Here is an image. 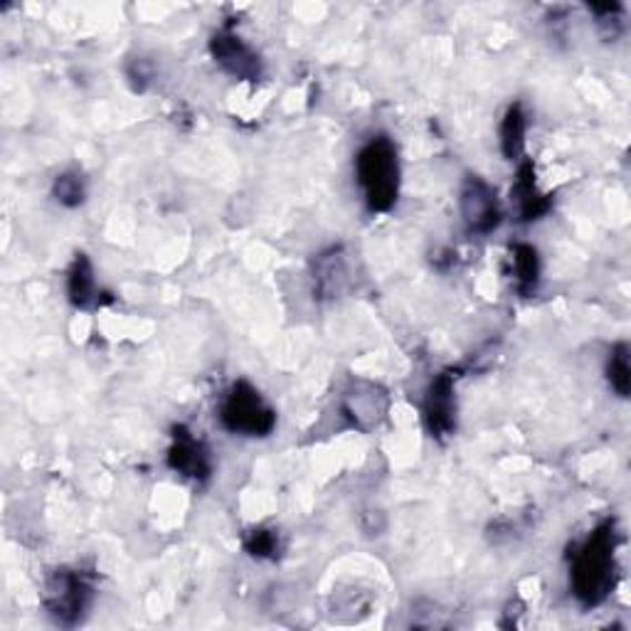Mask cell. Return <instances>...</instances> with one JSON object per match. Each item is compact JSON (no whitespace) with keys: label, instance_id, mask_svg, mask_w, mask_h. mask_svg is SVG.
Wrapping results in <instances>:
<instances>
[{"label":"cell","instance_id":"cell-5","mask_svg":"<svg viewBox=\"0 0 631 631\" xmlns=\"http://www.w3.org/2000/svg\"><path fill=\"white\" fill-rule=\"evenodd\" d=\"M461 218H464L469 232L489 234L501 224V202L495 190L479 176H469L461 186Z\"/></svg>","mask_w":631,"mask_h":631},{"label":"cell","instance_id":"cell-10","mask_svg":"<svg viewBox=\"0 0 631 631\" xmlns=\"http://www.w3.org/2000/svg\"><path fill=\"white\" fill-rule=\"evenodd\" d=\"M511 198L515 200V210L521 222H535L548 216L550 210V196L540 193L535 186V168L531 161H523L518 166L515 183L511 188Z\"/></svg>","mask_w":631,"mask_h":631},{"label":"cell","instance_id":"cell-6","mask_svg":"<svg viewBox=\"0 0 631 631\" xmlns=\"http://www.w3.org/2000/svg\"><path fill=\"white\" fill-rule=\"evenodd\" d=\"M210 52L224 72L242 82H257L262 77V60L240 36L230 28L216 32L210 40Z\"/></svg>","mask_w":631,"mask_h":631},{"label":"cell","instance_id":"cell-17","mask_svg":"<svg viewBox=\"0 0 631 631\" xmlns=\"http://www.w3.org/2000/svg\"><path fill=\"white\" fill-rule=\"evenodd\" d=\"M244 548L250 555L264 560V558H274L279 550V535L274 531H267V528H257L244 540Z\"/></svg>","mask_w":631,"mask_h":631},{"label":"cell","instance_id":"cell-11","mask_svg":"<svg viewBox=\"0 0 631 631\" xmlns=\"http://www.w3.org/2000/svg\"><path fill=\"white\" fill-rule=\"evenodd\" d=\"M348 281V269L341 252L321 254L313 264V289L319 291L321 299H335L343 294Z\"/></svg>","mask_w":631,"mask_h":631},{"label":"cell","instance_id":"cell-14","mask_svg":"<svg viewBox=\"0 0 631 631\" xmlns=\"http://www.w3.org/2000/svg\"><path fill=\"white\" fill-rule=\"evenodd\" d=\"M513 274L515 289L523 297L535 294L540 284V257L533 244H515L513 247Z\"/></svg>","mask_w":631,"mask_h":631},{"label":"cell","instance_id":"cell-13","mask_svg":"<svg viewBox=\"0 0 631 631\" xmlns=\"http://www.w3.org/2000/svg\"><path fill=\"white\" fill-rule=\"evenodd\" d=\"M525 133H528V117L523 111V104H511L505 117L501 121V151L509 161H518L525 151Z\"/></svg>","mask_w":631,"mask_h":631},{"label":"cell","instance_id":"cell-2","mask_svg":"<svg viewBox=\"0 0 631 631\" xmlns=\"http://www.w3.org/2000/svg\"><path fill=\"white\" fill-rule=\"evenodd\" d=\"M355 178L373 212L392 210L400 196L398 149L388 137L370 139L355 156Z\"/></svg>","mask_w":631,"mask_h":631},{"label":"cell","instance_id":"cell-15","mask_svg":"<svg viewBox=\"0 0 631 631\" xmlns=\"http://www.w3.org/2000/svg\"><path fill=\"white\" fill-rule=\"evenodd\" d=\"M607 380H610V388L619 394V398H629L631 390V368H629V345L617 343L607 360Z\"/></svg>","mask_w":631,"mask_h":631},{"label":"cell","instance_id":"cell-7","mask_svg":"<svg viewBox=\"0 0 631 631\" xmlns=\"http://www.w3.org/2000/svg\"><path fill=\"white\" fill-rule=\"evenodd\" d=\"M454 378L449 373L437 375L424 394V424L434 439H444L457 427V398H454Z\"/></svg>","mask_w":631,"mask_h":631},{"label":"cell","instance_id":"cell-9","mask_svg":"<svg viewBox=\"0 0 631 631\" xmlns=\"http://www.w3.org/2000/svg\"><path fill=\"white\" fill-rule=\"evenodd\" d=\"M345 417H351V422L358 430H370L375 427L388 412V394L382 392L373 382H358V385L345 394L343 402Z\"/></svg>","mask_w":631,"mask_h":631},{"label":"cell","instance_id":"cell-4","mask_svg":"<svg viewBox=\"0 0 631 631\" xmlns=\"http://www.w3.org/2000/svg\"><path fill=\"white\" fill-rule=\"evenodd\" d=\"M89 602H92V584L79 570H54L44 584V610L58 624L72 627L82 622Z\"/></svg>","mask_w":631,"mask_h":631},{"label":"cell","instance_id":"cell-3","mask_svg":"<svg viewBox=\"0 0 631 631\" xmlns=\"http://www.w3.org/2000/svg\"><path fill=\"white\" fill-rule=\"evenodd\" d=\"M220 422L228 432L242 437H269L277 427V412L250 382H234L220 404Z\"/></svg>","mask_w":631,"mask_h":631},{"label":"cell","instance_id":"cell-1","mask_svg":"<svg viewBox=\"0 0 631 631\" xmlns=\"http://www.w3.org/2000/svg\"><path fill=\"white\" fill-rule=\"evenodd\" d=\"M617 584V528L604 521L574 550L570 588L584 607L602 604Z\"/></svg>","mask_w":631,"mask_h":631},{"label":"cell","instance_id":"cell-8","mask_svg":"<svg viewBox=\"0 0 631 631\" xmlns=\"http://www.w3.org/2000/svg\"><path fill=\"white\" fill-rule=\"evenodd\" d=\"M168 467L193 481H206L212 471V461L206 444L190 434L186 427H176L173 444L168 449Z\"/></svg>","mask_w":631,"mask_h":631},{"label":"cell","instance_id":"cell-12","mask_svg":"<svg viewBox=\"0 0 631 631\" xmlns=\"http://www.w3.org/2000/svg\"><path fill=\"white\" fill-rule=\"evenodd\" d=\"M67 297L79 309L92 307L97 301V281H94V269L89 262L87 254H77L74 262L67 272Z\"/></svg>","mask_w":631,"mask_h":631},{"label":"cell","instance_id":"cell-16","mask_svg":"<svg viewBox=\"0 0 631 631\" xmlns=\"http://www.w3.org/2000/svg\"><path fill=\"white\" fill-rule=\"evenodd\" d=\"M52 196L64 208H79L87 198V183L77 171H64L52 183Z\"/></svg>","mask_w":631,"mask_h":631},{"label":"cell","instance_id":"cell-18","mask_svg":"<svg viewBox=\"0 0 631 631\" xmlns=\"http://www.w3.org/2000/svg\"><path fill=\"white\" fill-rule=\"evenodd\" d=\"M127 74H129L131 82H133V84H137V89H139V92H141V89L146 87V82H149V79L153 77V70H151L149 60H133V62L129 64Z\"/></svg>","mask_w":631,"mask_h":631}]
</instances>
